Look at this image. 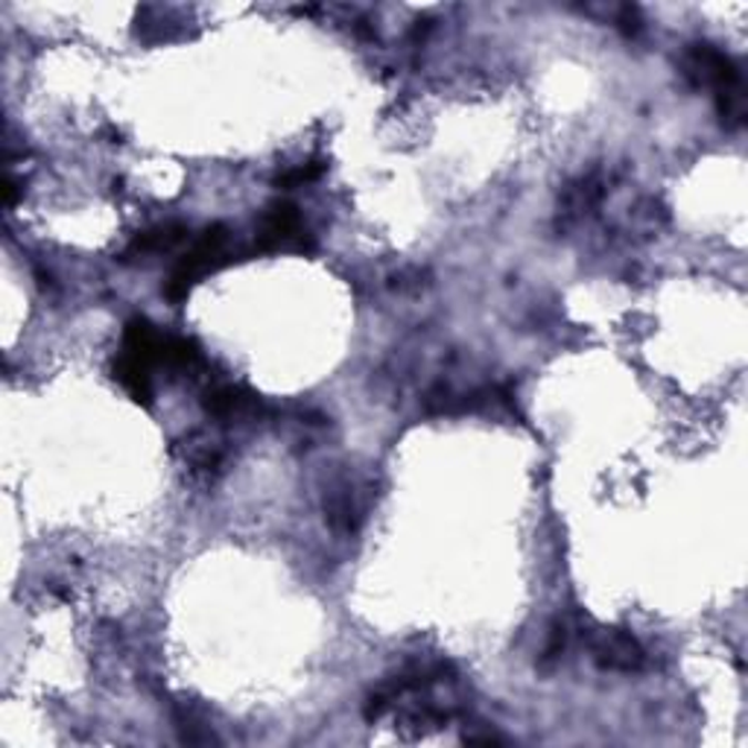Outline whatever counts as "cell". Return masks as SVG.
I'll use <instances>...</instances> for the list:
<instances>
[{"mask_svg":"<svg viewBox=\"0 0 748 748\" xmlns=\"http://www.w3.org/2000/svg\"><path fill=\"white\" fill-rule=\"evenodd\" d=\"M594 655L602 667L609 669H637L643 664V650L637 646L635 637L623 635V632H605L594 641Z\"/></svg>","mask_w":748,"mask_h":748,"instance_id":"6da1fadb","label":"cell"}]
</instances>
